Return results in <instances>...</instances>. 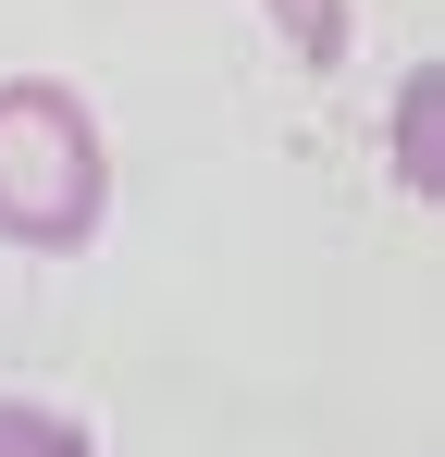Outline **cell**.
Returning a JSON list of instances; mask_svg holds the SVG:
<instances>
[{
	"label": "cell",
	"instance_id": "6da1fadb",
	"mask_svg": "<svg viewBox=\"0 0 445 457\" xmlns=\"http://www.w3.org/2000/svg\"><path fill=\"white\" fill-rule=\"evenodd\" d=\"M112 211V149L87 99L50 75L0 87V247H87Z\"/></svg>",
	"mask_w": 445,
	"mask_h": 457
},
{
	"label": "cell",
	"instance_id": "7a4b0ae2",
	"mask_svg": "<svg viewBox=\"0 0 445 457\" xmlns=\"http://www.w3.org/2000/svg\"><path fill=\"white\" fill-rule=\"evenodd\" d=\"M0 457H99L74 420H50V408H25V395H0Z\"/></svg>",
	"mask_w": 445,
	"mask_h": 457
}]
</instances>
